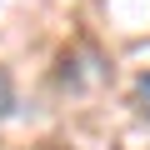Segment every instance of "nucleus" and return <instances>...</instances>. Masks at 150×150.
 I'll use <instances>...</instances> for the list:
<instances>
[{
	"instance_id": "f257e3e1",
	"label": "nucleus",
	"mask_w": 150,
	"mask_h": 150,
	"mask_svg": "<svg viewBox=\"0 0 150 150\" xmlns=\"http://www.w3.org/2000/svg\"><path fill=\"white\" fill-rule=\"evenodd\" d=\"M10 110H15V90H10V75L0 70V120H5Z\"/></svg>"
},
{
	"instance_id": "f03ea898",
	"label": "nucleus",
	"mask_w": 150,
	"mask_h": 150,
	"mask_svg": "<svg viewBox=\"0 0 150 150\" xmlns=\"http://www.w3.org/2000/svg\"><path fill=\"white\" fill-rule=\"evenodd\" d=\"M135 95H140V110H145V115H150V70H145V75H140V80H135Z\"/></svg>"
}]
</instances>
